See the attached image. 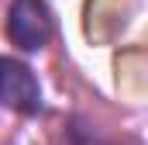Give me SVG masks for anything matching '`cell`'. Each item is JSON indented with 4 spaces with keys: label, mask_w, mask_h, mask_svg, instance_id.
Returning <instances> with one entry per match:
<instances>
[{
    "label": "cell",
    "mask_w": 148,
    "mask_h": 145,
    "mask_svg": "<svg viewBox=\"0 0 148 145\" xmlns=\"http://www.w3.org/2000/svg\"><path fill=\"white\" fill-rule=\"evenodd\" d=\"M52 31H55V24H52V10L45 0H14L7 7V38L21 52L45 48Z\"/></svg>",
    "instance_id": "obj_1"
},
{
    "label": "cell",
    "mask_w": 148,
    "mask_h": 145,
    "mask_svg": "<svg viewBox=\"0 0 148 145\" xmlns=\"http://www.w3.org/2000/svg\"><path fill=\"white\" fill-rule=\"evenodd\" d=\"M66 138H69V145H121V142H114V138H103V135H100L90 121H83V117H73V121H69Z\"/></svg>",
    "instance_id": "obj_3"
},
{
    "label": "cell",
    "mask_w": 148,
    "mask_h": 145,
    "mask_svg": "<svg viewBox=\"0 0 148 145\" xmlns=\"http://www.w3.org/2000/svg\"><path fill=\"white\" fill-rule=\"evenodd\" d=\"M0 104L24 117L41 114V86L35 72L17 59H0Z\"/></svg>",
    "instance_id": "obj_2"
}]
</instances>
